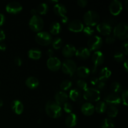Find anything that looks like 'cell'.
<instances>
[{
    "instance_id": "1",
    "label": "cell",
    "mask_w": 128,
    "mask_h": 128,
    "mask_svg": "<svg viewBox=\"0 0 128 128\" xmlns=\"http://www.w3.org/2000/svg\"><path fill=\"white\" fill-rule=\"evenodd\" d=\"M45 111L48 116L52 118H58L62 114V108L61 106L55 101H50L47 102L45 106Z\"/></svg>"
},
{
    "instance_id": "2",
    "label": "cell",
    "mask_w": 128,
    "mask_h": 128,
    "mask_svg": "<svg viewBox=\"0 0 128 128\" xmlns=\"http://www.w3.org/2000/svg\"><path fill=\"white\" fill-rule=\"evenodd\" d=\"M113 35L116 38L126 40L128 38V25L126 22H121L116 25L113 30Z\"/></svg>"
},
{
    "instance_id": "3",
    "label": "cell",
    "mask_w": 128,
    "mask_h": 128,
    "mask_svg": "<svg viewBox=\"0 0 128 128\" xmlns=\"http://www.w3.org/2000/svg\"><path fill=\"white\" fill-rule=\"evenodd\" d=\"M83 21L88 26H95L100 21V15L96 11L90 10L84 14Z\"/></svg>"
},
{
    "instance_id": "4",
    "label": "cell",
    "mask_w": 128,
    "mask_h": 128,
    "mask_svg": "<svg viewBox=\"0 0 128 128\" xmlns=\"http://www.w3.org/2000/svg\"><path fill=\"white\" fill-rule=\"evenodd\" d=\"M29 26L34 32H39L41 31L44 27V21L42 18L38 15L32 16L29 21Z\"/></svg>"
},
{
    "instance_id": "5",
    "label": "cell",
    "mask_w": 128,
    "mask_h": 128,
    "mask_svg": "<svg viewBox=\"0 0 128 128\" xmlns=\"http://www.w3.org/2000/svg\"><path fill=\"white\" fill-rule=\"evenodd\" d=\"M36 42L41 46H48L52 41V37L50 33L46 31H40L35 36Z\"/></svg>"
},
{
    "instance_id": "6",
    "label": "cell",
    "mask_w": 128,
    "mask_h": 128,
    "mask_svg": "<svg viewBox=\"0 0 128 128\" xmlns=\"http://www.w3.org/2000/svg\"><path fill=\"white\" fill-rule=\"evenodd\" d=\"M83 97L85 100L90 102H97L101 98V93L98 90L95 88H87L84 91Z\"/></svg>"
},
{
    "instance_id": "7",
    "label": "cell",
    "mask_w": 128,
    "mask_h": 128,
    "mask_svg": "<svg viewBox=\"0 0 128 128\" xmlns=\"http://www.w3.org/2000/svg\"><path fill=\"white\" fill-rule=\"evenodd\" d=\"M61 68L62 72L64 74L72 76L76 72L77 66H76V62L73 60L68 59V60H65L62 62V64H61Z\"/></svg>"
},
{
    "instance_id": "8",
    "label": "cell",
    "mask_w": 128,
    "mask_h": 128,
    "mask_svg": "<svg viewBox=\"0 0 128 128\" xmlns=\"http://www.w3.org/2000/svg\"><path fill=\"white\" fill-rule=\"evenodd\" d=\"M102 45V40L100 36H92L88 41V46L90 51H96L100 50Z\"/></svg>"
},
{
    "instance_id": "9",
    "label": "cell",
    "mask_w": 128,
    "mask_h": 128,
    "mask_svg": "<svg viewBox=\"0 0 128 128\" xmlns=\"http://www.w3.org/2000/svg\"><path fill=\"white\" fill-rule=\"evenodd\" d=\"M53 11L54 12L57 16L61 17V21H62V23H67L68 21V18L66 15L67 13V10H66V8L65 7L64 5L60 3L56 4L54 6Z\"/></svg>"
},
{
    "instance_id": "10",
    "label": "cell",
    "mask_w": 128,
    "mask_h": 128,
    "mask_svg": "<svg viewBox=\"0 0 128 128\" xmlns=\"http://www.w3.org/2000/svg\"><path fill=\"white\" fill-rule=\"evenodd\" d=\"M46 64L49 70L51 71H57L61 68V62L58 58L53 56L49 58L46 62Z\"/></svg>"
},
{
    "instance_id": "11",
    "label": "cell",
    "mask_w": 128,
    "mask_h": 128,
    "mask_svg": "<svg viewBox=\"0 0 128 128\" xmlns=\"http://www.w3.org/2000/svg\"><path fill=\"white\" fill-rule=\"evenodd\" d=\"M22 10V5L17 1H11L6 6V11L10 14H17L21 12Z\"/></svg>"
},
{
    "instance_id": "12",
    "label": "cell",
    "mask_w": 128,
    "mask_h": 128,
    "mask_svg": "<svg viewBox=\"0 0 128 128\" xmlns=\"http://www.w3.org/2000/svg\"><path fill=\"white\" fill-rule=\"evenodd\" d=\"M110 11L111 14L117 16L120 14L122 10V5L121 1L118 0H113L110 4Z\"/></svg>"
},
{
    "instance_id": "13",
    "label": "cell",
    "mask_w": 128,
    "mask_h": 128,
    "mask_svg": "<svg viewBox=\"0 0 128 128\" xmlns=\"http://www.w3.org/2000/svg\"><path fill=\"white\" fill-rule=\"evenodd\" d=\"M104 102L110 106H117L121 102V97L118 94L112 93L104 98Z\"/></svg>"
},
{
    "instance_id": "14",
    "label": "cell",
    "mask_w": 128,
    "mask_h": 128,
    "mask_svg": "<svg viewBox=\"0 0 128 128\" xmlns=\"http://www.w3.org/2000/svg\"><path fill=\"white\" fill-rule=\"evenodd\" d=\"M68 28L69 30L72 32H79L82 31L84 27L82 21L79 20H74L69 22Z\"/></svg>"
},
{
    "instance_id": "15",
    "label": "cell",
    "mask_w": 128,
    "mask_h": 128,
    "mask_svg": "<svg viewBox=\"0 0 128 128\" xmlns=\"http://www.w3.org/2000/svg\"><path fill=\"white\" fill-rule=\"evenodd\" d=\"M98 31L100 34L102 35H110L111 34V32L112 31V26L109 23L106 22H101L98 24L96 27Z\"/></svg>"
},
{
    "instance_id": "16",
    "label": "cell",
    "mask_w": 128,
    "mask_h": 128,
    "mask_svg": "<svg viewBox=\"0 0 128 128\" xmlns=\"http://www.w3.org/2000/svg\"><path fill=\"white\" fill-rule=\"evenodd\" d=\"M92 62L94 64V66H98L102 64L104 61V56L103 53L100 51H94L92 55Z\"/></svg>"
},
{
    "instance_id": "17",
    "label": "cell",
    "mask_w": 128,
    "mask_h": 128,
    "mask_svg": "<svg viewBox=\"0 0 128 128\" xmlns=\"http://www.w3.org/2000/svg\"><path fill=\"white\" fill-rule=\"evenodd\" d=\"M55 102L60 106H63L68 100V95L64 91H58L56 93L54 96Z\"/></svg>"
},
{
    "instance_id": "18",
    "label": "cell",
    "mask_w": 128,
    "mask_h": 128,
    "mask_svg": "<svg viewBox=\"0 0 128 128\" xmlns=\"http://www.w3.org/2000/svg\"><path fill=\"white\" fill-rule=\"evenodd\" d=\"M75 54L76 57L80 60H86L90 57L91 54V51L88 48H80L76 50Z\"/></svg>"
},
{
    "instance_id": "19",
    "label": "cell",
    "mask_w": 128,
    "mask_h": 128,
    "mask_svg": "<svg viewBox=\"0 0 128 128\" xmlns=\"http://www.w3.org/2000/svg\"><path fill=\"white\" fill-rule=\"evenodd\" d=\"M11 108L12 111L16 114H21L24 110V106L20 100H14L11 103Z\"/></svg>"
},
{
    "instance_id": "20",
    "label": "cell",
    "mask_w": 128,
    "mask_h": 128,
    "mask_svg": "<svg viewBox=\"0 0 128 128\" xmlns=\"http://www.w3.org/2000/svg\"><path fill=\"white\" fill-rule=\"evenodd\" d=\"M76 49L73 45L70 44H66L62 50V54L65 58H71L75 54Z\"/></svg>"
},
{
    "instance_id": "21",
    "label": "cell",
    "mask_w": 128,
    "mask_h": 128,
    "mask_svg": "<svg viewBox=\"0 0 128 128\" xmlns=\"http://www.w3.org/2000/svg\"><path fill=\"white\" fill-rule=\"evenodd\" d=\"M81 112L85 116H91L94 112V106L91 102H85L81 106Z\"/></svg>"
},
{
    "instance_id": "22",
    "label": "cell",
    "mask_w": 128,
    "mask_h": 128,
    "mask_svg": "<svg viewBox=\"0 0 128 128\" xmlns=\"http://www.w3.org/2000/svg\"><path fill=\"white\" fill-rule=\"evenodd\" d=\"M78 122V117L74 113H70L65 120V124L68 128H73Z\"/></svg>"
},
{
    "instance_id": "23",
    "label": "cell",
    "mask_w": 128,
    "mask_h": 128,
    "mask_svg": "<svg viewBox=\"0 0 128 128\" xmlns=\"http://www.w3.org/2000/svg\"><path fill=\"white\" fill-rule=\"evenodd\" d=\"M25 84L28 88L31 89V90H34L39 86L40 82H39V80L36 78L30 76L26 79Z\"/></svg>"
},
{
    "instance_id": "24",
    "label": "cell",
    "mask_w": 128,
    "mask_h": 128,
    "mask_svg": "<svg viewBox=\"0 0 128 128\" xmlns=\"http://www.w3.org/2000/svg\"><path fill=\"white\" fill-rule=\"evenodd\" d=\"M76 74L78 76L81 78H86L90 74V70L86 66H80L76 69Z\"/></svg>"
},
{
    "instance_id": "25",
    "label": "cell",
    "mask_w": 128,
    "mask_h": 128,
    "mask_svg": "<svg viewBox=\"0 0 128 128\" xmlns=\"http://www.w3.org/2000/svg\"><path fill=\"white\" fill-rule=\"evenodd\" d=\"M111 75V71H110V69L106 67L103 68L101 70L100 74H99V78H98L99 81H104V82H105V81H106L108 79L110 78Z\"/></svg>"
},
{
    "instance_id": "26",
    "label": "cell",
    "mask_w": 128,
    "mask_h": 128,
    "mask_svg": "<svg viewBox=\"0 0 128 128\" xmlns=\"http://www.w3.org/2000/svg\"><path fill=\"white\" fill-rule=\"evenodd\" d=\"M28 56L30 59L38 60L41 58V56H42V52L39 49L32 48L29 50L28 52Z\"/></svg>"
},
{
    "instance_id": "27",
    "label": "cell",
    "mask_w": 128,
    "mask_h": 128,
    "mask_svg": "<svg viewBox=\"0 0 128 128\" xmlns=\"http://www.w3.org/2000/svg\"><path fill=\"white\" fill-rule=\"evenodd\" d=\"M61 30V26L60 22L57 21H54L51 24L50 27V31L51 34L56 35L58 34Z\"/></svg>"
},
{
    "instance_id": "28",
    "label": "cell",
    "mask_w": 128,
    "mask_h": 128,
    "mask_svg": "<svg viewBox=\"0 0 128 128\" xmlns=\"http://www.w3.org/2000/svg\"><path fill=\"white\" fill-rule=\"evenodd\" d=\"M108 108L107 104L104 101H99L94 107V110L99 114H102L106 112Z\"/></svg>"
},
{
    "instance_id": "29",
    "label": "cell",
    "mask_w": 128,
    "mask_h": 128,
    "mask_svg": "<svg viewBox=\"0 0 128 128\" xmlns=\"http://www.w3.org/2000/svg\"><path fill=\"white\" fill-rule=\"evenodd\" d=\"M81 92H80V90H77V89L71 90L70 91V93H69V98L73 101H78L80 99V98H81Z\"/></svg>"
},
{
    "instance_id": "30",
    "label": "cell",
    "mask_w": 128,
    "mask_h": 128,
    "mask_svg": "<svg viewBox=\"0 0 128 128\" xmlns=\"http://www.w3.org/2000/svg\"><path fill=\"white\" fill-rule=\"evenodd\" d=\"M36 10L37 12H38L40 14H46L49 10L48 5L46 3H45V2H42V3L40 4L38 6L37 8H36Z\"/></svg>"
},
{
    "instance_id": "31",
    "label": "cell",
    "mask_w": 128,
    "mask_h": 128,
    "mask_svg": "<svg viewBox=\"0 0 128 128\" xmlns=\"http://www.w3.org/2000/svg\"><path fill=\"white\" fill-rule=\"evenodd\" d=\"M101 128H114V123L110 118H105L101 123Z\"/></svg>"
},
{
    "instance_id": "32",
    "label": "cell",
    "mask_w": 128,
    "mask_h": 128,
    "mask_svg": "<svg viewBox=\"0 0 128 128\" xmlns=\"http://www.w3.org/2000/svg\"><path fill=\"white\" fill-rule=\"evenodd\" d=\"M107 114L110 118H115L118 114V110L114 106H110L106 110Z\"/></svg>"
},
{
    "instance_id": "33",
    "label": "cell",
    "mask_w": 128,
    "mask_h": 128,
    "mask_svg": "<svg viewBox=\"0 0 128 128\" xmlns=\"http://www.w3.org/2000/svg\"><path fill=\"white\" fill-rule=\"evenodd\" d=\"M111 90L113 92V93L118 94L122 92V88L121 84L118 82H113L111 85Z\"/></svg>"
},
{
    "instance_id": "34",
    "label": "cell",
    "mask_w": 128,
    "mask_h": 128,
    "mask_svg": "<svg viewBox=\"0 0 128 128\" xmlns=\"http://www.w3.org/2000/svg\"><path fill=\"white\" fill-rule=\"evenodd\" d=\"M62 43H63V42H62V39L59 37L55 38L54 40H52V42H51L52 47L55 50H58V49L61 48L62 46Z\"/></svg>"
},
{
    "instance_id": "35",
    "label": "cell",
    "mask_w": 128,
    "mask_h": 128,
    "mask_svg": "<svg viewBox=\"0 0 128 128\" xmlns=\"http://www.w3.org/2000/svg\"><path fill=\"white\" fill-rule=\"evenodd\" d=\"M71 86H72V82L70 80H66L61 82V84H60V88L62 90V91L64 92V91L70 90Z\"/></svg>"
},
{
    "instance_id": "36",
    "label": "cell",
    "mask_w": 128,
    "mask_h": 128,
    "mask_svg": "<svg viewBox=\"0 0 128 128\" xmlns=\"http://www.w3.org/2000/svg\"><path fill=\"white\" fill-rule=\"evenodd\" d=\"M76 85H77V87L80 90L85 91V90L88 88L87 82L82 80H78L77 82H76Z\"/></svg>"
},
{
    "instance_id": "37",
    "label": "cell",
    "mask_w": 128,
    "mask_h": 128,
    "mask_svg": "<svg viewBox=\"0 0 128 128\" xmlns=\"http://www.w3.org/2000/svg\"><path fill=\"white\" fill-rule=\"evenodd\" d=\"M114 59L117 62H122L124 60V54L122 52H117L114 55Z\"/></svg>"
},
{
    "instance_id": "38",
    "label": "cell",
    "mask_w": 128,
    "mask_h": 128,
    "mask_svg": "<svg viewBox=\"0 0 128 128\" xmlns=\"http://www.w3.org/2000/svg\"><path fill=\"white\" fill-rule=\"evenodd\" d=\"M82 31H83L84 34L87 36H92V35L93 34L94 32L93 28H92L91 26H86V27L84 28Z\"/></svg>"
},
{
    "instance_id": "39",
    "label": "cell",
    "mask_w": 128,
    "mask_h": 128,
    "mask_svg": "<svg viewBox=\"0 0 128 128\" xmlns=\"http://www.w3.org/2000/svg\"><path fill=\"white\" fill-rule=\"evenodd\" d=\"M128 90H124L122 92V96H121V101L122 103L126 106H128Z\"/></svg>"
},
{
    "instance_id": "40",
    "label": "cell",
    "mask_w": 128,
    "mask_h": 128,
    "mask_svg": "<svg viewBox=\"0 0 128 128\" xmlns=\"http://www.w3.org/2000/svg\"><path fill=\"white\" fill-rule=\"evenodd\" d=\"M72 109H73V107H72V104L71 103H70V102H66V103H64L63 104L64 111L66 112H67V113H71L72 111Z\"/></svg>"
},
{
    "instance_id": "41",
    "label": "cell",
    "mask_w": 128,
    "mask_h": 128,
    "mask_svg": "<svg viewBox=\"0 0 128 128\" xmlns=\"http://www.w3.org/2000/svg\"><path fill=\"white\" fill-rule=\"evenodd\" d=\"M121 51L124 55H127L128 53V42L127 41H125L121 45Z\"/></svg>"
},
{
    "instance_id": "42",
    "label": "cell",
    "mask_w": 128,
    "mask_h": 128,
    "mask_svg": "<svg viewBox=\"0 0 128 128\" xmlns=\"http://www.w3.org/2000/svg\"><path fill=\"white\" fill-rule=\"evenodd\" d=\"M116 37L113 34H110L107 36L106 39V42L108 44H112L116 41Z\"/></svg>"
},
{
    "instance_id": "43",
    "label": "cell",
    "mask_w": 128,
    "mask_h": 128,
    "mask_svg": "<svg viewBox=\"0 0 128 128\" xmlns=\"http://www.w3.org/2000/svg\"><path fill=\"white\" fill-rule=\"evenodd\" d=\"M96 86H97L98 88L97 90H103V89H104L105 86H106V83H105V82H104V81H99L98 83L97 84Z\"/></svg>"
},
{
    "instance_id": "44",
    "label": "cell",
    "mask_w": 128,
    "mask_h": 128,
    "mask_svg": "<svg viewBox=\"0 0 128 128\" xmlns=\"http://www.w3.org/2000/svg\"><path fill=\"white\" fill-rule=\"evenodd\" d=\"M77 4L80 7L84 8L87 5L88 1L86 0H78L77 1Z\"/></svg>"
},
{
    "instance_id": "45",
    "label": "cell",
    "mask_w": 128,
    "mask_h": 128,
    "mask_svg": "<svg viewBox=\"0 0 128 128\" xmlns=\"http://www.w3.org/2000/svg\"><path fill=\"white\" fill-rule=\"evenodd\" d=\"M14 63L16 64L18 66H21V65H22V60H21L20 57H18V56H16L14 58Z\"/></svg>"
},
{
    "instance_id": "46",
    "label": "cell",
    "mask_w": 128,
    "mask_h": 128,
    "mask_svg": "<svg viewBox=\"0 0 128 128\" xmlns=\"http://www.w3.org/2000/svg\"><path fill=\"white\" fill-rule=\"evenodd\" d=\"M98 82H99L98 78L96 77L92 78L91 79V80H90V83H91V84L92 85V86H96L97 84L98 83Z\"/></svg>"
},
{
    "instance_id": "47",
    "label": "cell",
    "mask_w": 128,
    "mask_h": 128,
    "mask_svg": "<svg viewBox=\"0 0 128 128\" xmlns=\"http://www.w3.org/2000/svg\"><path fill=\"white\" fill-rule=\"evenodd\" d=\"M5 38H6V35H5L4 32L3 30L0 29V42L3 41L5 39Z\"/></svg>"
},
{
    "instance_id": "48",
    "label": "cell",
    "mask_w": 128,
    "mask_h": 128,
    "mask_svg": "<svg viewBox=\"0 0 128 128\" xmlns=\"http://www.w3.org/2000/svg\"><path fill=\"white\" fill-rule=\"evenodd\" d=\"M5 21V17L3 14L0 12V26H2Z\"/></svg>"
},
{
    "instance_id": "49",
    "label": "cell",
    "mask_w": 128,
    "mask_h": 128,
    "mask_svg": "<svg viewBox=\"0 0 128 128\" xmlns=\"http://www.w3.org/2000/svg\"><path fill=\"white\" fill-rule=\"evenodd\" d=\"M54 53V51L52 49H49L47 51V52H46V54H47L48 56H49V58L53 57Z\"/></svg>"
},
{
    "instance_id": "50",
    "label": "cell",
    "mask_w": 128,
    "mask_h": 128,
    "mask_svg": "<svg viewBox=\"0 0 128 128\" xmlns=\"http://www.w3.org/2000/svg\"><path fill=\"white\" fill-rule=\"evenodd\" d=\"M6 46L4 43H2V42L0 43V51H4L6 50Z\"/></svg>"
},
{
    "instance_id": "51",
    "label": "cell",
    "mask_w": 128,
    "mask_h": 128,
    "mask_svg": "<svg viewBox=\"0 0 128 128\" xmlns=\"http://www.w3.org/2000/svg\"><path fill=\"white\" fill-rule=\"evenodd\" d=\"M97 66H92V68H91V70H90V72H91V73L92 74L96 73V72H97Z\"/></svg>"
},
{
    "instance_id": "52",
    "label": "cell",
    "mask_w": 128,
    "mask_h": 128,
    "mask_svg": "<svg viewBox=\"0 0 128 128\" xmlns=\"http://www.w3.org/2000/svg\"><path fill=\"white\" fill-rule=\"evenodd\" d=\"M123 68L124 69L125 71H126V72H128V60H125V61L123 63Z\"/></svg>"
},
{
    "instance_id": "53",
    "label": "cell",
    "mask_w": 128,
    "mask_h": 128,
    "mask_svg": "<svg viewBox=\"0 0 128 128\" xmlns=\"http://www.w3.org/2000/svg\"><path fill=\"white\" fill-rule=\"evenodd\" d=\"M31 13L32 16H34V15H36V13H37V11H36V9H32L31 10Z\"/></svg>"
},
{
    "instance_id": "54",
    "label": "cell",
    "mask_w": 128,
    "mask_h": 128,
    "mask_svg": "<svg viewBox=\"0 0 128 128\" xmlns=\"http://www.w3.org/2000/svg\"><path fill=\"white\" fill-rule=\"evenodd\" d=\"M2 105H3V101H2V100L0 98V108L2 107Z\"/></svg>"
},
{
    "instance_id": "55",
    "label": "cell",
    "mask_w": 128,
    "mask_h": 128,
    "mask_svg": "<svg viewBox=\"0 0 128 128\" xmlns=\"http://www.w3.org/2000/svg\"><path fill=\"white\" fill-rule=\"evenodd\" d=\"M128 0H126V1H125V6H126V9L127 10H128Z\"/></svg>"
}]
</instances>
